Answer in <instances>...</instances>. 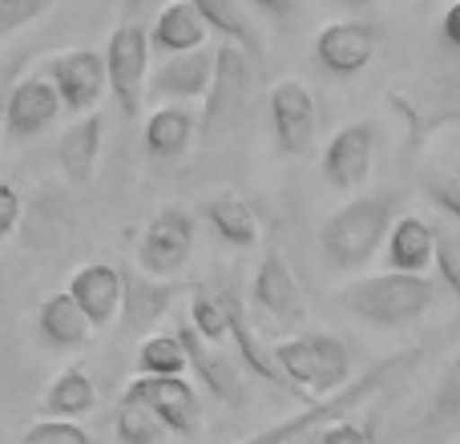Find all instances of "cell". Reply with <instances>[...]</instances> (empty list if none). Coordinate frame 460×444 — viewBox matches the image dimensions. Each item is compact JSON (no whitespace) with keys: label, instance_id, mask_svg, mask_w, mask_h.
I'll list each match as a JSON object with an SVG mask.
<instances>
[{"label":"cell","instance_id":"obj_15","mask_svg":"<svg viewBox=\"0 0 460 444\" xmlns=\"http://www.w3.org/2000/svg\"><path fill=\"white\" fill-rule=\"evenodd\" d=\"M65 295L77 303V311L93 332H110L121 315V271L110 262H85L69 275Z\"/></svg>","mask_w":460,"mask_h":444},{"label":"cell","instance_id":"obj_26","mask_svg":"<svg viewBox=\"0 0 460 444\" xmlns=\"http://www.w3.org/2000/svg\"><path fill=\"white\" fill-rule=\"evenodd\" d=\"M93 404H97V388L81 364L61 368L53 376V384L45 388V400H40L49 421H81V416L93 413Z\"/></svg>","mask_w":460,"mask_h":444},{"label":"cell","instance_id":"obj_30","mask_svg":"<svg viewBox=\"0 0 460 444\" xmlns=\"http://www.w3.org/2000/svg\"><path fill=\"white\" fill-rule=\"evenodd\" d=\"M113 432H118L121 444H162L166 440V429H162L158 416L142 404H129V400H121L118 416H113Z\"/></svg>","mask_w":460,"mask_h":444},{"label":"cell","instance_id":"obj_19","mask_svg":"<svg viewBox=\"0 0 460 444\" xmlns=\"http://www.w3.org/2000/svg\"><path fill=\"white\" fill-rule=\"evenodd\" d=\"M102 150H105V113H81L57 138V162H61L65 178L73 186H89L102 166Z\"/></svg>","mask_w":460,"mask_h":444},{"label":"cell","instance_id":"obj_21","mask_svg":"<svg viewBox=\"0 0 460 444\" xmlns=\"http://www.w3.org/2000/svg\"><path fill=\"white\" fill-rule=\"evenodd\" d=\"M207 24H202L199 8L190 4V0H170V4L158 8V16H154V24L146 29V37H150V49H158V53L174 57V53H194V49L207 45Z\"/></svg>","mask_w":460,"mask_h":444},{"label":"cell","instance_id":"obj_35","mask_svg":"<svg viewBox=\"0 0 460 444\" xmlns=\"http://www.w3.org/2000/svg\"><path fill=\"white\" fill-rule=\"evenodd\" d=\"M315 440L319 444H372V424H356L351 416H343V421L319 429Z\"/></svg>","mask_w":460,"mask_h":444},{"label":"cell","instance_id":"obj_34","mask_svg":"<svg viewBox=\"0 0 460 444\" xmlns=\"http://www.w3.org/2000/svg\"><path fill=\"white\" fill-rule=\"evenodd\" d=\"M53 8V0H0V40L13 37V32L29 29L32 21H40V16Z\"/></svg>","mask_w":460,"mask_h":444},{"label":"cell","instance_id":"obj_6","mask_svg":"<svg viewBox=\"0 0 460 444\" xmlns=\"http://www.w3.org/2000/svg\"><path fill=\"white\" fill-rule=\"evenodd\" d=\"M254 93V65L246 61L243 49L234 45H218L215 49V69H210V85L202 93V113H199V129L202 138H215L230 129L238 118L246 113V102Z\"/></svg>","mask_w":460,"mask_h":444},{"label":"cell","instance_id":"obj_36","mask_svg":"<svg viewBox=\"0 0 460 444\" xmlns=\"http://www.w3.org/2000/svg\"><path fill=\"white\" fill-rule=\"evenodd\" d=\"M21 194H16L13 182H4L0 178V243H4L8 235H13L16 226H21Z\"/></svg>","mask_w":460,"mask_h":444},{"label":"cell","instance_id":"obj_33","mask_svg":"<svg viewBox=\"0 0 460 444\" xmlns=\"http://www.w3.org/2000/svg\"><path fill=\"white\" fill-rule=\"evenodd\" d=\"M424 194H429V202L440 210L448 222L460 218V178L453 166L445 170H432L429 178H424Z\"/></svg>","mask_w":460,"mask_h":444},{"label":"cell","instance_id":"obj_29","mask_svg":"<svg viewBox=\"0 0 460 444\" xmlns=\"http://www.w3.org/2000/svg\"><path fill=\"white\" fill-rule=\"evenodd\" d=\"M190 319L186 324L194 327V335L199 340H207L210 348H218V343H226V315H223V303H218V295L210 291L207 283H199L194 279L190 283Z\"/></svg>","mask_w":460,"mask_h":444},{"label":"cell","instance_id":"obj_17","mask_svg":"<svg viewBox=\"0 0 460 444\" xmlns=\"http://www.w3.org/2000/svg\"><path fill=\"white\" fill-rule=\"evenodd\" d=\"M57 113H61V102H57L53 85H49L40 73H32V77L16 81L13 93H8V102L0 105V126H4L8 138L29 142V138L45 134V129L53 126Z\"/></svg>","mask_w":460,"mask_h":444},{"label":"cell","instance_id":"obj_14","mask_svg":"<svg viewBox=\"0 0 460 444\" xmlns=\"http://www.w3.org/2000/svg\"><path fill=\"white\" fill-rule=\"evenodd\" d=\"M215 295H218V303H223V315H226V340H234V351H238V360H243V368H246V372H251V376H259V380H267L270 388L287 392V396L303 400L299 392L291 388V380H287V376L275 368V360H270L267 340H262V335L254 332V324H251V311H246L243 295H238V291H230V287H218Z\"/></svg>","mask_w":460,"mask_h":444},{"label":"cell","instance_id":"obj_5","mask_svg":"<svg viewBox=\"0 0 460 444\" xmlns=\"http://www.w3.org/2000/svg\"><path fill=\"white\" fill-rule=\"evenodd\" d=\"M105 89L113 93L121 118L137 121L146 105V77H150V37H146L142 21V0H126V13L113 24L110 40H105Z\"/></svg>","mask_w":460,"mask_h":444},{"label":"cell","instance_id":"obj_7","mask_svg":"<svg viewBox=\"0 0 460 444\" xmlns=\"http://www.w3.org/2000/svg\"><path fill=\"white\" fill-rule=\"evenodd\" d=\"M251 307L262 324H270L279 335H295L307 324V299L299 291V279L287 267V259L279 251H270L267 259L254 267L251 279Z\"/></svg>","mask_w":460,"mask_h":444},{"label":"cell","instance_id":"obj_24","mask_svg":"<svg viewBox=\"0 0 460 444\" xmlns=\"http://www.w3.org/2000/svg\"><path fill=\"white\" fill-rule=\"evenodd\" d=\"M202 218H207L210 230H215L226 246H234V251H251V246H259V238H262L254 207L246 199H238V194H230V191L210 194V199L202 202Z\"/></svg>","mask_w":460,"mask_h":444},{"label":"cell","instance_id":"obj_4","mask_svg":"<svg viewBox=\"0 0 460 444\" xmlns=\"http://www.w3.org/2000/svg\"><path fill=\"white\" fill-rule=\"evenodd\" d=\"M275 368L291 380V388L303 396V404L332 396L335 388L351 380V351L343 340L327 332H295L270 348Z\"/></svg>","mask_w":460,"mask_h":444},{"label":"cell","instance_id":"obj_25","mask_svg":"<svg viewBox=\"0 0 460 444\" xmlns=\"http://www.w3.org/2000/svg\"><path fill=\"white\" fill-rule=\"evenodd\" d=\"M384 254H388V271L424 275L432 267V222H424L420 215L396 218L384 238Z\"/></svg>","mask_w":460,"mask_h":444},{"label":"cell","instance_id":"obj_27","mask_svg":"<svg viewBox=\"0 0 460 444\" xmlns=\"http://www.w3.org/2000/svg\"><path fill=\"white\" fill-rule=\"evenodd\" d=\"M37 324H40V335L61 351H81V348H89V340H93V327L85 324V315H81L77 303H73L65 291H53L45 303H40Z\"/></svg>","mask_w":460,"mask_h":444},{"label":"cell","instance_id":"obj_18","mask_svg":"<svg viewBox=\"0 0 460 444\" xmlns=\"http://www.w3.org/2000/svg\"><path fill=\"white\" fill-rule=\"evenodd\" d=\"M210 69H215V49H194V53H174L158 65V69L146 77V97H158V102H194V97L207 93L210 85Z\"/></svg>","mask_w":460,"mask_h":444},{"label":"cell","instance_id":"obj_9","mask_svg":"<svg viewBox=\"0 0 460 444\" xmlns=\"http://www.w3.org/2000/svg\"><path fill=\"white\" fill-rule=\"evenodd\" d=\"M121 400L150 408L170 437L186 440V437H199L202 429V400L186 376H137V380L126 384Z\"/></svg>","mask_w":460,"mask_h":444},{"label":"cell","instance_id":"obj_38","mask_svg":"<svg viewBox=\"0 0 460 444\" xmlns=\"http://www.w3.org/2000/svg\"><path fill=\"white\" fill-rule=\"evenodd\" d=\"M440 29H445V45L448 49H460V4H448L445 8V21H440Z\"/></svg>","mask_w":460,"mask_h":444},{"label":"cell","instance_id":"obj_39","mask_svg":"<svg viewBox=\"0 0 460 444\" xmlns=\"http://www.w3.org/2000/svg\"><path fill=\"white\" fill-rule=\"evenodd\" d=\"M299 444H319V440H315V437H307V440H299Z\"/></svg>","mask_w":460,"mask_h":444},{"label":"cell","instance_id":"obj_28","mask_svg":"<svg viewBox=\"0 0 460 444\" xmlns=\"http://www.w3.org/2000/svg\"><path fill=\"white\" fill-rule=\"evenodd\" d=\"M137 372L142 376H186V351L174 332H154L137 348Z\"/></svg>","mask_w":460,"mask_h":444},{"label":"cell","instance_id":"obj_16","mask_svg":"<svg viewBox=\"0 0 460 444\" xmlns=\"http://www.w3.org/2000/svg\"><path fill=\"white\" fill-rule=\"evenodd\" d=\"M194 279H150V275H134L121 271V324L129 332H150L154 324L170 315L178 295L190 291Z\"/></svg>","mask_w":460,"mask_h":444},{"label":"cell","instance_id":"obj_31","mask_svg":"<svg viewBox=\"0 0 460 444\" xmlns=\"http://www.w3.org/2000/svg\"><path fill=\"white\" fill-rule=\"evenodd\" d=\"M432 267H437L440 283L448 295H460V243L448 226L432 222Z\"/></svg>","mask_w":460,"mask_h":444},{"label":"cell","instance_id":"obj_13","mask_svg":"<svg viewBox=\"0 0 460 444\" xmlns=\"http://www.w3.org/2000/svg\"><path fill=\"white\" fill-rule=\"evenodd\" d=\"M376 49H380V32L364 21H332L315 32V53L319 69L332 73V77H356L367 65L376 61Z\"/></svg>","mask_w":460,"mask_h":444},{"label":"cell","instance_id":"obj_11","mask_svg":"<svg viewBox=\"0 0 460 444\" xmlns=\"http://www.w3.org/2000/svg\"><path fill=\"white\" fill-rule=\"evenodd\" d=\"M40 77L53 85L61 110H69L73 118L93 113L97 102L105 97V65L97 49H65L45 65Z\"/></svg>","mask_w":460,"mask_h":444},{"label":"cell","instance_id":"obj_40","mask_svg":"<svg viewBox=\"0 0 460 444\" xmlns=\"http://www.w3.org/2000/svg\"><path fill=\"white\" fill-rule=\"evenodd\" d=\"M351 4H372V0H351Z\"/></svg>","mask_w":460,"mask_h":444},{"label":"cell","instance_id":"obj_2","mask_svg":"<svg viewBox=\"0 0 460 444\" xmlns=\"http://www.w3.org/2000/svg\"><path fill=\"white\" fill-rule=\"evenodd\" d=\"M392 222H396V194H356L319 226V254L332 271H359L380 254Z\"/></svg>","mask_w":460,"mask_h":444},{"label":"cell","instance_id":"obj_1","mask_svg":"<svg viewBox=\"0 0 460 444\" xmlns=\"http://www.w3.org/2000/svg\"><path fill=\"white\" fill-rule=\"evenodd\" d=\"M424 360V348H404V351H396V356H388V360H380V364H372L364 376H351L343 388H335L332 396H323V400H311L303 413H295V416H287L283 424H275V429H262V432H254V437H246V440H238V444H299V440H307V437H315L319 429H327V424H335V421H343V416H351L356 408H364L367 400L376 396L380 388H388L396 376H404L412 364H420Z\"/></svg>","mask_w":460,"mask_h":444},{"label":"cell","instance_id":"obj_37","mask_svg":"<svg viewBox=\"0 0 460 444\" xmlns=\"http://www.w3.org/2000/svg\"><path fill=\"white\" fill-rule=\"evenodd\" d=\"M259 8V13H267V16H275L279 24H287L295 13H299V0H246V8Z\"/></svg>","mask_w":460,"mask_h":444},{"label":"cell","instance_id":"obj_3","mask_svg":"<svg viewBox=\"0 0 460 444\" xmlns=\"http://www.w3.org/2000/svg\"><path fill=\"white\" fill-rule=\"evenodd\" d=\"M437 303V283L424 275H404V271H380V275H364L351 279L340 291V307L351 319L367 327H384V332H396V327H412Z\"/></svg>","mask_w":460,"mask_h":444},{"label":"cell","instance_id":"obj_10","mask_svg":"<svg viewBox=\"0 0 460 444\" xmlns=\"http://www.w3.org/2000/svg\"><path fill=\"white\" fill-rule=\"evenodd\" d=\"M267 113H270V134H275L279 154L303 158V154L315 146L319 105H315V97H311L307 81H299V77L275 81L270 97H267Z\"/></svg>","mask_w":460,"mask_h":444},{"label":"cell","instance_id":"obj_41","mask_svg":"<svg viewBox=\"0 0 460 444\" xmlns=\"http://www.w3.org/2000/svg\"><path fill=\"white\" fill-rule=\"evenodd\" d=\"M0 134H4V126H0Z\"/></svg>","mask_w":460,"mask_h":444},{"label":"cell","instance_id":"obj_8","mask_svg":"<svg viewBox=\"0 0 460 444\" xmlns=\"http://www.w3.org/2000/svg\"><path fill=\"white\" fill-rule=\"evenodd\" d=\"M199 222L186 207H162L137 238V267L150 279H174L190 262Z\"/></svg>","mask_w":460,"mask_h":444},{"label":"cell","instance_id":"obj_23","mask_svg":"<svg viewBox=\"0 0 460 444\" xmlns=\"http://www.w3.org/2000/svg\"><path fill=\"white\" fill-rule=\"evenodd\" d=\"M190 4L199 8L202 24H207V29H215L226 45L243 49L251 65L262 61V37H259V29H254V21H251L246 0H190Z\"/></svg>","mask_w":460,"mask_h":444},{"label":"cell","instance_id":"obj_12","mask_svg":"<svg viewBox=\"0 0 460 444\" xmlns=\"http://www.w3.org/2000/svg\"><path fill=\"white\" fill-rule=\"evenodd\" d=\"M319 166H323L332 191H359L376 166V126L372 121H348L343 129H335L332 142L323 146Z\"/></svg>","mask_w":460,"mask_h":444},{"label":"cell","instance_id":"obj_32","mask_svg":"<svg viewBox=\"0 0 460 444\" xmlns=\"http://www.w3.org/2000/svg\"><path fill=\"white\" fill-rule=\"evenodd\" d=\"M16 444H93V437L77 421H49L45 416V421L29 424Z\"/></svg>","mask_w":460,"mask_h":444},{"label":"cell","instance_id":"obj_20","mask_svg":"<svg viewBox=\"0 0 460 444\" xmlns=\"http://www.w3.org/2000/svg\"><path fill=\"white\" fill-rule=\"evenodd\" d=\"M174 335L186 351V372L199 376L202 388H207L215 400H223V404H243L246 392H243V376L234 372V364H230L226 356H218L207 340H199L190 324H182Z\"/></svg>","mask_w":460,"mask_h":444},{"label":"cell","instance_id":"obj_22","mask_svg":"<svg viewBox=\"0 0 460 444\" xmlns=\"http://www.w3.org/2000/svg\"><path fill=\"white\" fill-rule=\"evenodd\" d=\"M194 134H199V113H194L190 105H178V102L158 105L142 126L146 150H150V158H158V162L182 158L186 146L194 142Z\"/></svg>","mask_w":460,"mask_h":444}]
</instances>
